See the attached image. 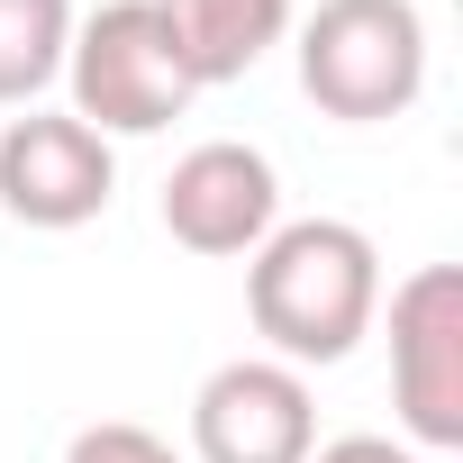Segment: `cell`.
Returning <instances> with one entry per match:
<instances>
[{
    "label": "cell",
    "mask_w": 463,
    "mask_h": 463,
    "mask_svg": "<svg viewBox=\"0 0 463 463\" xmlns=\"http://www.w3.org/2000/svg\"><path fill=\"white\" fill-rule=\"evenodd\" d=\"M246 318L273 364H345L382 318V246L354 218H282L246 255Z\"/></svg>",
    "instance_id": "obj_1"
},
{
    "label": "cell",
    "mask_w": 463,
    "mask_h": 463,
    "mask_svg": "<svg viewBox=\"0 0 463 463\" xmlns=\"http://www.w3.org/2000/svg\"><path fill=\"white\" fill-rule=\"evenodd\" d=\"M300 91L345 128L400 118L427 91V19H418V0H318L300 19Z\"/></svg>",
    "instance_id": "obj_2"
},
{
    "label": "cell",
    "mask_w": 463,
    "mask_h": 463,
    "mask_svg": "<svg viewBox=\"0 0 463 463\" xmlns=\"http://www.w3.org/2000/svg\"><path fill=\"white\" fill-rule=\"evenodd\" d=\"M64 82H73V118L100 137H155L191 109V73L155 0H100L91 19H73Z\"/></svg>",
    "instance_id": "obj_3"
},
{
    "label": "cell",
    "mask_w": 463,
    "mask_h": 463,
    "mask_svg": "<svg viewBox=\"0 0 463 463\" xmlns=\"http://www.w3.org/2000/svg\"><path fill=\"white\" fill-rule=\"evenodd\" d=\"M391 409L400 445L454 454L463 445V273L418 264L391 291Z\"/></svg>",
    "instance_id": "obj_4"
},
{
    "label": "cell",
    "mask_w": 463,
    "mask_h": 463,
    "mask_svg": "<svg viewBox=\"0 0 463 463\" xmlns=\"http://www.w3.org/2000/svg\"><path fill=\"white\" fill-rule=\"evenodd\" d=\"M109 191H118V155L73 109H28L0 128V209L19 227H46V237L91 227L109 209Z\"/></svg>",
    "instance_id": "obj_5"
},
{
    "label": "cell",
    "mask_w": 463,
    "mask_h": 463,
    "mask_svg": "<svg viewBox=\"0 0 463 463\" xmlns=\"http://www.w3.org/2000/svg\"><path fill=\"white\" fill-rule=\"evenodd\" d=\"M318 454V400L291 364L237 354L191 391V463H309Z\"/></svg>",
    "instance_id": "obj_6"
},
{
    "label": "cell",
    "mask_w": 463,
    "mask_h": 463,
    "mask_svg": "<svg viewBox=\"0 0 463 463\" xmlns=\"http://www.w3.org/2000/svg\"><path fill=\"white\" fill-rule=\"evenodd\" d=\"M282 227V173L264 146H237V137H209L191 146L173 173H164V237L227 264V255H255Z\"/></svg>",
    "instance_id": "obj_7"
},
{
    "label": "cell",
    "mask_w": 463,
    "mask_h": 463,
    "mask_svg": "<svg viewBox=\"0 0 463 463\" xmlns=\"http://www.w3.org/2000/svg\"><path fill=\"white\" fill-rule=\"evenodd\" d=\"M164 28H173V55L191 73V91L209 82H246L282 37H291V0H155Z\"/></svg>",
    "instance_id": "obj_8"
},
{
    "label": "cell",
    "mask_w": 463,
    "mask_h": 463,
    "mask_svg": "<svg viewBox=\"0 0 463 463\" xmlns=\"http://www.w3.org/2000/svg\"><path fill=\"white\" fill-rule=\"evenodd\" d=\"M73 0H0V109H37V91L64 73Z\"/></svg>",
    "instance_id": "obj_9"
},
{
    "label": "cell",
    "mask_w": 463,
    "mask_h": 463,
    "mask_svg": "<svg viewBox=\"0 0 463 463\" xmlns=\"http://www.w3.org/2000/svg\"><path fill=\"white\" fill-rule=\"evenodd\" d=\"M64 463H191V454H173L155 427H137V418H100V427H82L73 445H64Z\"/></svg>",
    "instance_id": "obj_10"
},
{
    "label": "cell",
    "mask_w": 463,
    "mask_h": 463,
    "mask_svg": "<svg viewBox=\"0 0 463 463\" xmlns=\"http://www.w3.org/2000/svg\"><path fill=\"white\" fill-rule=\"evenodd\" d=\"M309 463H427L418 445H400V436H327Z\"/></svg>",
    "instance_id": "obj_11"
}]
</instances>
